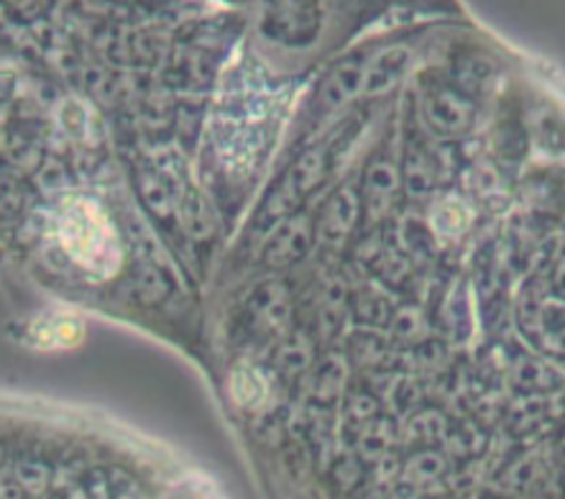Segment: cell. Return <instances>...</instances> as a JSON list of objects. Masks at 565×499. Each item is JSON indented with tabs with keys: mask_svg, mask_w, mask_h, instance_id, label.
<instances>
[{
	"mask_svg": "<svg viewBox=\"0 0 565 499\" xmlns=\"http://www.w3.org/2000/svg\"><path fill=\"white\" fill-rule=\"evenodd\" d=\"M60 241L72 259L98 277L116 275L124 262L116 231L93 200H70L62 208Z\"/></svg>",
	"mask_w": 565,
	"mask_h": 499,
	"instance_id": "obj_1",
	"label": "cell"
},
{
	"mask_svg": "<svg viewBox=\"0 0 565 499\" xmlns=\"http://www.w3.org/2000/svg\"><path fill=\"white\" fill-rule=\"evenodd\" d=\"M427 126L438 136H461L473 126V103L454 87H433L423 103Z\"/></svg>",
	"mask_w": 565,
	"mask_h": 499,
	"instance_id": "obj_2",
	"label": "cell"
},
{
	"mask_svg": "<svg viewBox=\"0 0 565 499\" xmlns=\"http://www.w3.org/2000/svg\"><path fill=\"white\" fill-rule=\"evenodd\" d=\"M359 195L351 188H341L333 198L328 200L326 211H322V219L318 223V238L322 244L338 246L349 238L353 225L359 221Z\"/></svg>",
	"mask_w": 565,
	"mask_h": 499,
	"instance_id": "obj_3",
	"label": "cell"
},
{
	"mask_svg": "<svg viewBox=\"0 0 565 499\" xmlns=\"http://www.w3.org/2000/svg\"><path fill=\"white\" fill-rule=\"evenodd\" d=\"M310 241H312L310 221L305 219V215H295V219H289L277 233H274L271 244L266 248V262H269L271 267L292 264L308 252Z\"/></svg>",
	"mask_w": 565,
	"mask_h": 499,
	"instance_id": "obj_4",
	"label": "cell"
},
{
	"mask_svg": "<svg viewBox=\"0 0 565 499\" xmlns=\"http://www.w3.org/2000/svg\"><path fill=\"white\" fill-rule=\"evenodd\" d=\"M409 64V50L405 46H394V50H384L379 56L369 62L366 77H363V91L366 93H384L397 85V79L405 75Z\"/></svg>",
	"mask_w": 565,
	"mask_h": 499,
	"instance_id": "obj_5",
	"label": "cell"
},
{
	"mask_svg": "<svg viewBox=\"0 0 565 499\" xmlns=\"http://www.w3.org/2000/svg\"><path fill=\"white\" fill-rule=\"evenodd\" d=\"M399 190V172L397 167L386 159H376L374 164L369 167L366 174V203H369V213L379 219L390 211L394 192Z\"/></svg>",
	"mask_w": 565,
	"mask_h": 499,
	"instance_id": "obj_6",
	"label": "cell"
},
{
	"mask_svg": "<svg viewBox=\"0 0 565 499\" xmlns=\"http://www.w3.org/2000/svg\"><path fill=\"white\" fill-rule=\"evenodd\" d=\"M363 77H366V67H361L359 62H345L338 67L333 75L326 79L320 91V103L326 110H333L343 106L345 100H351L363 87Z\"/></svg>",
	"mask_w": 565,
	"mask_h": 499,
	"instance_id": "obj_7",
	"label": "cell"
},
{
	"mask_svg": "<svg viewBox=\"0 0 565 499\" xmlns=\"http://www.w3.org/2000/svg\"><path fill=\"white\" fill-rule=\"evenodd\" d=\"M405 177H407V190L415 198H425L435 184V167L427 157L425 149L409 147L407 162H405Z\"/></svg>",
	"mask_w": 565,
	"mask_h": 499,
	"instance_id": "obj_8",
	"label": "cell"
},
{
	"mask_svg": "<svg viewBox=\"0 0 565 499\" xmlns=\"http://www.w3.org/2000/svg\"><path fill=\"white\" fill-rule=\"evenodd\" d=\"M345 374H349V369H345L343 357H330L315 376V397L322 402L335 400L338 392L343 390Z\"/></svg>",
	"mask_w": 565,
	"mask_h": 499,
	"instance_id": "obj_9",
	"label": "cell"
},
{
	"mask_svg": "<svg viewBox=\"0 0 565 499\" xmlns=\"http://www.w3.org/2000/svg\"><path fill=\"white\" fill-rule=\"evenodd\" d=\"M15 481H19V487L23 492L29 495H39L44 492L46 485H50V469H46L44 464H36V461H21L15 466Z\"/></svg>",
	"mask_w": 565,
	"mask_h": 499,
	"instance_id": "obj_10",
	"label": "cell"
},
{
	"mask_svg": "<svg viewBox=\"0 0 565 499\" xmlns=\"http://www.w3.org/2000/svg\"><path fill=\"white\" fill-rule=\"evenodd\" d=\"M39 338H42L44 346H64V343H75L79 338V326L75 320L64 318H54V323H42L39 326Z\"/></svg>",
	"mask_w": 565,
	"mask_h": 499,
	"instance_id": "obj_11",
	"label": "cell"
},
{
	"mask_svg": "<svg viewBox=\"0 0 565 499\" xmlns=\"http://www.w3.org/2000/svg\"><path fill=\"white\" fill-rule=\"evenodd\" d=\"M310 353L312 349L305 341V336H295L292 341L285 343V349L279 351V367L285 369V372H302L305 367L310 364Z\"/></svg>",
	"mask_w": 565,
	"mask_h": 499,
	"instance_id": "obj_12",
	"label": "cell"
},
{
	"mask_svg": "<svg viewBox=\"0 0 565 499\" xmlns=\"http://www.w3.org/2000/svg\"><path fill=\"white\" fill-rule=\"evenodd\" d=\"M443 469H446V464H443L440 456L435 454H419L409 461L407 466V477L412 481H433L438 479Z\"/></svg>",
	"mask_w": 565,
	"mask_h": 499,
	"instance_id": "obj_13",
	"label": "cell"
},
{
	"mask_svg": "<svg viewBox=\"0 0 565 499\" xmlns=\"http://www.w3.org/2000/svg\"><path fill=\"white\" fill-rule=\"evenodd\" d=\"M241 387L246 390L241 397H236L241 405H256V402L264 397V384L252 369H238V372L233 374V390H241Z\"/></svg>",
	"mask_w": 565,
	"mask_h": 499,
	"instance_id": "obj_14",
	"label": "cell"
},
{
	"mask_svg": "<svg viewBox=\"0 0 565 499\" xmlns=\"http://www.w3.org/2000/svg\"><path fill=\"white\" fill-rule=\"evenodd\" d=\"M359 316L371 323H384L390 318V305L379 295H363L359 297Z\"/></svg>",
	"mask_w": 565,
	"mask_h": 499,
	"instance_id": "obj_15",
	"label": "cell"
},
{
	"mask_svg": "<svg viewBox=\"0 0 565 499\" xmlns=\"http://www.w3.org/2000/svg\"><path fill=\"white\" fill-rule=\"evenodd\" d=\"M394 333L399 338H419L423 336V316L419 310L407 308L402 310L397 318H394Z\"/></svg>",
	"mask_w": 565,
	"mask_h": 499,
	"instance_id": "obj_16",
	"label": "cell"
}]
</instances>
